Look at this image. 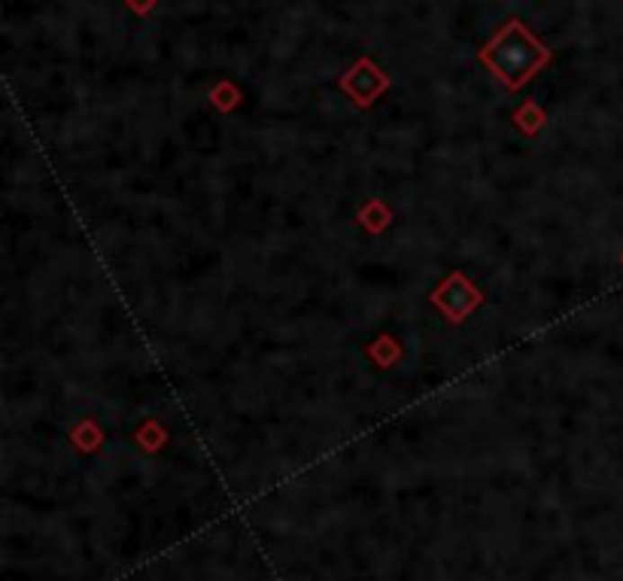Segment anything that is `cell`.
Returning <instances> with one entry per match:
<instances>
[{"label":"cell","instance_id":"obj_1","mask_svg":"<svg viewBox=\"0 0 623 581\" xmlns=\"http://www.w3.org/2000/svg\"><path fill=\"white\" fill-rule=\"evenodd\" d=\"M484 61L496 70V76L502 83L521 85L545 65L547 52L541 49L538 40H532L526 34L523 25L511 22V25H505V31L496 34V40L484 49Z\"/></svg>","mask_w":623,"mask_h":581},{"label":"cell","instance_id":"obj_2","mask_svg":"<svg viewBox=\"0 0 623 581\" xmlns=\"http://www.w3.org/2000/svg\"><path fill=\"white\" fill-rule=\"evenodd\" d=\"M435 301L450 320H459V317H466L477 305V290L462 274H450L441 290L435 292Z\"/></svg>","mask_w":623,"mask_h":581},{"label":"cell","instance_id":"obj_3","mask_svg":"<svg viewBox=\"0 0 623 581\" xmlns=\"http://www.w3.org/2000/svg\"><path fill=\"white\" fill-rule=\"evenodd\" d=\"M347 85H350V89L356 92V98H359V101H369L371 94L378 92L380 85H383V79L378 76V70H374L371 65H362V67L356 70V76L350 79Z\"/></svg>","mask_w":623,"mask_h":581},{"label":"cell","instance_id":"obj_4","mask_svg":"<svg viewBox=\"0 0 623 581\" xmlns=\"http://www.w3.org/2000/svg\"><path fill=\"white\" fill-rule=\"evenodd\" d=\"M620 259H623V256H620Z\"/></svg>","mask_w":623,"mask_h":581}]
</instances>
